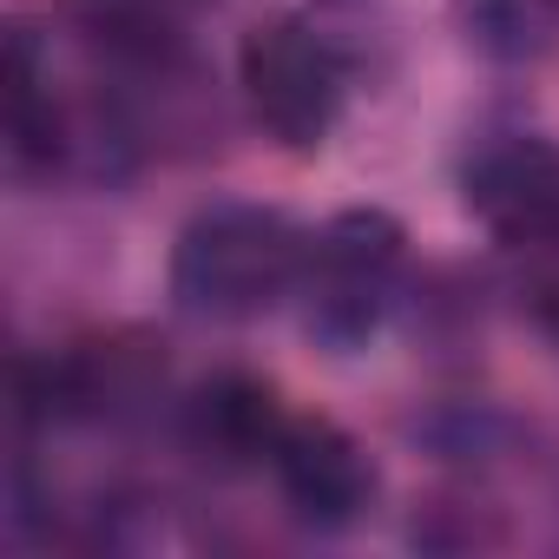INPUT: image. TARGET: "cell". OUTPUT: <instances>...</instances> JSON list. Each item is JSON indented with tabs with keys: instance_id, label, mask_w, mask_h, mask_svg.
Returning <instances> with one entry per match:
<instances>
[{
	"instance_id": "8",
	"label": "cell",
	"mask_w": 559,
	"mask_h": 559,
	"mask_svg": "<svg viewBox=\"0 0 559 559\" xmlns=\"http://www.w3.org/2000/svg\"><path fill=\"white\" fill-rule=\"evenodd\" d=\"M552 237H559V224H552Z\"/></svg>"
},
{
	"instance_id": "4",
	"label": "cell",
	"mask_w": 559,
	"mask_h": 559,
	"mask_svg": "<svg viewBox=\"0 0 559 559\" xmlns=\"http://www.w3.org/2000/svg\"><path fill=\"white\" fill-rule=\"evenodd\" d=\"M467 204L493 237H552L559 224V152L546 139H500L467 165Z\"/></svg>"
},
{
	"instance_id": "5",
	"label": "cell",
	"mask_w": 559,
	"mask_h": 559,
	"mask_svg": "<svg viewBox=\"0 0 559 559\" xmlns=\"http://www.w3.org/2000/svg\"><path fill=\"white\" fill-rule=\"evenodd\" d=\"M270 461H276V480H284V493H290V507H297L304 520L343 526V520H356L362 500H369V461H362V448H356L343 428H330V421H290Z\"/></svg>"
},
{
	"instance_id": "7",
	"label": "cell",
	"mask_w": 559,
	"mask_h": 559,
	"mask_svg": "<svg viewBox=\"0 0 559 559\" xmlns=\"http://www.w3.org/2000/svg\"><path fill=\"white\" fill-rule=\"evenodd\" d=\"M467 27L487 53H539L552 40V8L546 0H467Z\"/></svg>"
},
{
	"instance_id": "6",
	"label": "cell",
	"mask_w": 559,
	"mask_h": 559,
	"mask_svg": "<svg viewBox=\"0 0 559 559\" xmlns=\"http://www.w3.org/2000/svg\"><path fill=\"white\" fill-rule=\"evenodd\" d=\"M284 408H276V395L250 376H224L211 382L198 402H191V435L224 454V461H263L276 454V441H284Z\"/></svg>"
},
{
	"instance_id": "2",
	"label": "cell",
	"mask_w": 559,
	"mask_h": 559,
	"mask_svg": "<svg viewBox=\"0 0 559 559\" xmlns=\"http://www.w3.org/2000/svg\"><path fill=\"white\" fill-rule=\"evenodd\" d=\"M237 80H243V99H250L257 126L290 152L323 145L336 112H343V93H349V73H343L336 47L323 34H310L304 21L250 27L243 53H237Z\"/></svg>"
},
{
	"instance_id": "1",
	"label": "cell",
	"mask_w": 559,
	"mask_h": 559,
	"mask_svg": "<svg viewBox=\"0 0 559 559\" xmlns=\"http://www.w3.org/2000/svg\"><path fill=\"white\" fill-rule=\"evenodd\" d=\"M304 276V237L284 211L217 204L171 250V297L211 323H250Z\"/></svg>"
},
{
	"instance_id": "3",
	"label": "cell",
	"mask_w": 559,
	"mask_h": 559,
	"mask_svg": "<svg viewBox=\"0 0 559 559\" xmlns=\"http://www.w3.org/2000/svg\"><path fill=\"white\" fill-rule=\"evenodd\" d=\"M402 263V230L382 211H343L317 250L304 257V284H310V330L330 343H356L376 330L389 284Z\"/></svg>"
}]
</instances>
